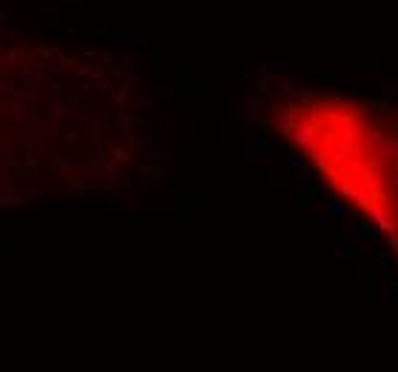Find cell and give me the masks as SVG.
Listing matches in <instances>:
<instances>
[{"mask_svg": "<svg viewBox=\"0 0 398 372\" xmlns=\"http://www.w3.org/2000/svg\"><path fill=\"white\" fill-rule=\"evenodd\" d=\"M3 115L12 117V120H23V117H26V100H20V98L6 100V103H3Z\"/></svg>", "mask_w": 398, "mask_h": 372, "instance_id": "1", "label": "cell"}, {"mask_svg": "<svg viewBox=\"0 0 398 372\" xmlns=\"http://www.w3.org/2000/svg\"><path fill=\"white\" fill-rule=\"evenodd\" d=\"M38 192H9V189H0V206H18L26 203V197H35Z\"/></svg>", "mask_w": 398, "mask_h": 372, "instance_id": "2", "label": "cell"}, {"mask_svg": "<svg viewBox=\"0 0 398 372\" xmlns=\"http://www.w3.org/2000/svg\"><path fill=\"white\" fill-rule=\"evenodd\" d=\"M12 92H15V83L9 78H3L0 80V98H12Z\"/></svg>", "mask_w": 398, "mask_h": 372, "instance_id": "3", "label": "cell"}, {"mask_svg": "<svg viewBox=\"0 0 398 372\" xmlns=\"http://www.w3.org/2000/svg\"><path fill=\"white\" fill-rule=\"evenodd\" d=\"M52 115H55V120H63L66 117V106L63 103H52Z\"/></svg>", "mask_w": 398, "mask_h": 372, "instance_id": "4", "label": "cell"}, {"mask_svg": "<svg viewBox=\"0 0 398 372\" xmlns=\"http://www.w3.org/2000/svg\"><path fill=\"white\" fill-rule=\"evenodd\" d=\"M20 58H23V52H20V49H9L3 60H6V63H15V60H20Z\"/></svg>", "mask_w": 398, "mask_h": 372, "instance_id": "5", "label": "cell"}, {"mask_svg": "<svg viewBox=\"0 0 398 372\" xmlns=\"http://www.w3.org/2000/svg\"><path fill=\"white\" fill-rule=\"evenodd\" d=\"M112 157H115V160H126L129 152H126V149H112Z\"/></svg>", "mask_w": 398, "mask_h": 372, "instance_id": "6", "label": "cell"}, {"mask_svg": "<svg viewBox=\"0 0 398 372\" xmlns=\"http://www.w3.org/2000/svg\"><path fill=\"white\" fill-rule=\"evenodd\" d=\"M78 63V60H75V58H60V66H63V69H72V66Z\"/></svg>", "mask_w": 398, "mask_h": 372, "instance_id": "7", "label": "cell"}, {"mask_svg": "<svg viewBox=\"0 0 398 372\" xmlns=\"http://www.w3.org/2000/svg\"><path fill=\"white\" fill-rule=\"evenodd\" d=\"M80 189H83V183H80V180H72V183H69V192H80Z\"/></svg>", "mask_w": 398, "mask_h": 372, "instance_id": "8", "label": "cell"}, {"mask_svg": "<svg viewBox=\"0 0 398 372\" xmlns=\"http://www.w3.org/2000/svg\"><path fill=\"white\" fill-rule=\"evenodd\" d=\"M60 86H63V83H58V80H52V83H49V89H52L55 95H60Z\"/></svg>", "mask_w": 398, "mask_h": 372, "instance_id": "9", "label": "cell"}, {"mask_svg": "<svg viewBox=\"0 0 398 372\" xmlns=\"http://www.w3.org/2000/svg\"><path fill=\"white\" fill-rule=\"evenodd\" d=\"M6 23H9V15H6V12H0V26H6Z\"/></svg>", "mask_w": 398, "mask_h": 372, "instance_id": "10", "label": "cell"}, {"mask_svg": "<svg viewBox=\"0 0 398 372\" xmlns=\"http://www.w3.org/2000/svg\"><path fill=\"white\" fill-rule=\"evenodd\" d=\"M0 38H3V29H0Z\"/></svg>", "mask_w": 398, "mask_h": 372, "instance_id": "11", "label": "cell"}]
</instances>
